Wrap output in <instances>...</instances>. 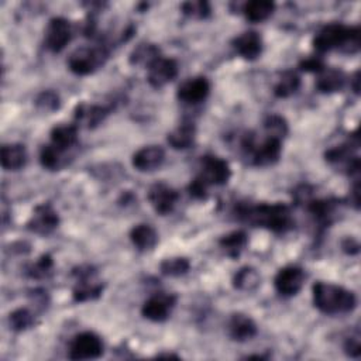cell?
<instances>
[{
    "label": "cell",
    "mask_w": 361,
    "mask_h": 361,
    "mask_svg": "<svg viewBox=\"0 0 361 361\" xmlns=\"http://www.w3.org/2000/svg\"><path fill=\"white\" fill-rule=\"evenodd\" d=\"M235 217L276 234H285L295 227L289 206L283 203H243L235 204Z\"/></svg>",
    "instance_id": "1"
},
{
    "label": "cell",
    "mask_w": 361,
    "mask_h": 361,
    "mask_svg": "<svg viewBox=\"0 0 361 361\" xmlns=\"http://www.w3.org/2000/svg\"><path fill=\"white\" fill-rule=\"evenodd\" d=\"M247 244H248V237L241 230H235L228 234H224L219 240L220 248L226 252L227 257L234 258V259L241 255V252L244 251Z\"/></svg>",
    "instance_id": "28"
},
{
    "label": "cell",
    "mask_w": 361,
    "mask_h": 361,
    "mask_svg": "<svg viewBox=\"0 0 361 361\" xmlns=\"http://www.w3.org/2000/svg\"><path fill=\"white\" fill-rule=\"evenodd\" d=\"M210 93V82L204 76H195L183 80L178 90H176V97L188 104H197L203 100Z\"/></svg>",
    "instance_id": "14"
},
{
    "label": "cell",
    "mask_w": 361,
    "mask_h": 361,
    "mask_svg": "<svg viewBox=\"0 0 361 361\" xmlns=\"http://www.w3.org/2000/svg\"><path fill=\"white\" fill-rule=\"evenodd\" d=\"M259 282H261V276L258 271L252 267H243L233 276V286L243 292H250L257 289Z\"/></svg>",
    "instance_id": "31"
},
{
    "label": "cell",
    "mask_w": 361,
    "mask_h": 361,
    "mask_svg": "<svg viewBox=\"0 0 361 361\" xmlns=\"http://www.w3.org/2000/svg\"><path fill=\"white\" fill-rule=\"evenodd\" d=\"M200 178L207 185H226L231 176L228 162L217 155L207 154L200 159Z\"/></svg>",
    "instance_id": "11"
},
{
    "label": "cell",
    "mask_w": 361,
    "mask_h": 361,
    "mask_svg": "<svg viewBox=\"0 0 361 361\" xmlns=\"http://www.w3.org/2000/svg\"><path fill=\"white\" fill-rule=\"evenodd\" d=\"M343 250H344L347 254L358 252V244H357L355 241H353L351 238H345L344 243H343Z\"/></svg>",
    "instance_id": "42"
},
{
    "label": "cell",
    "mask_w": 361,
    "mask_h": 361,
    "mask_svg": "<svg viewBox=\"0 0 361 361\" xmlns=\"http://www.w3.org/2000/svg\"><path fill=\"white\" fill-rule=\"evenodd\" d=\"M8 323L14 331H24L35 324V316L30 309L18 307L10 313Z\"/></svg>",
    "instance_id": "34"
},
{
    "label": "cell",
    "mask_w": 361,
    "mask_h": 361,
    "mask_svg": "<svg viewBox=\"0 0 361 361\" xmlns=\"http://www.w3.org/2000/svg\"><path fill=\"white\" fill-rule=\"evenodd\" d=\"M110 110L111 109L106 107V106L80 103L75 109V120L78 123L86 124L87 128H94L106 118V116L110 113Z\"/></svg>",
    "instance_id": "22"
},
{
    "label": "cell",
    "mask_w": 361,
    "mask_h": 361,
    "mask_svg": "<svg viewBox=\"0 0 361 361\" xmlns=\"http://www.w3.org/2000/svg\"><path fill=\"white\" fill-rule=\"evenodd\" d=\"M182 13L193 20H204L212 14V7L210 3L204 0H190L185 1L180 6Z\"/></svg>",
    "instance_id": "35"
},
{
    "label": "cell",
    "mask_w": 361,
    "mask_h": 361,
    "mask_svg": "<svg viewBox=\"0 0 361 361\" xmlns=\"http://www.w3.org/2000/svg\"><path fill=\"white\" fill-rule=\"evenodd\" d=\"M130 240L138 251L145 252L154 250L158 244V233L152 226L141 223L131 228Z\"/></svg>",
    "instance_id": "23"
},
{
    "label": "cell",
    "mask_w": 361,
    "mask_h": 361,
    "mask_svg": "<svg viewBox=\"0 0 361 361\" xmlns=\"http://www.w3.org/2000/svg\"><path fill=\"white\" fill-rule=\"evenodd\" d=\"M179 72L178 62L172 58H158L147 72V82L154 89H161L172 82Z\"/></svg>",
    "instance_id": "13"
},
{
    "label": "cell",
    "mask_w": 361,
    "mask_h": 361,
    "mask_svg": "<svg viewBox=\"0 0 361 361\" xmlns=\"http://www.w3.org/2000/svg\"><path fill=\"white\" fill-rule=\"evenodd\" d=\"M299 66H300L302 71L314 72V73H320V72H323L326 69L324 62L319 56H309V58L300 61Z\"/></svg>",
    "instance_id": "40"
},
{
    "label": "cell",
    "mask_w": 361,
    "mask_h": 361,
    "mask_svg": "<svg viewBox=\"0 0 361 361\" xmlns=\"http://www.w3.org/2000/svg\"><path fill=\"white\" fill-rule=\"evenodd\" d=\"M313 48L317 52L341 49L343 52L354 54L360 49V28L341 23L327 24L314 35Z\"/></svg>",
    "instance_id": "3"
},
{
    "label": "cell",
    "mask_w": 361,
    "mask_h": 361,
    "mask_svg": "<svg viewBox=\"0 0 361 361\" xmlns=\"http://www.w3.org/2000/svg\"><path fill=\"white\" fill-rule=\"evenodd\" d=\"M59 226V216L51 203H41L34 207V212L27 223V228L32 233L47 235Z\"/></svg>",
    "instance_id": "12"
},
{
    "label": "cell",
    "mask_w": 361,
    "mask_h": 361,
    "mask_svg": "<svg viewBox=\"0 0 361 361\" xmlns=\"http://www.w3.org/2000/svg\"><path fill=\"white\" fill-rule=\"evenodd\" d=\"M175 305H176V296L175 295L159 292V293H155V295L149 296L142 303L141 314L147 320L161 323V322H165L171 316Z\"/></svg>",
    "instance_id": "9"
},
{
    "label": "cell",
    "mask_w": 361,
    "mask_h": 361,
    "mask_svg": "<svg viewBox=\"0 0 361 361\" xmlns=\"http://www.w3.org/2000/svg\"><path fill=\"white\" fill-rule=\"evenodd\" d=\"M27 149L20 142L3 144L1 147V166L6 171H18L27 164Z\"/></svg>",
    "instance_id": "21"
},
{
    "label": "cell",
    "mask_w": 361,
    "mask_h": 361,
    "mask_svg": "<svg viewBox=\"0 0 361 361\" xmlns=\"http://www.w3.org/2000/svg\"><path fill=\"white\" fill-rule=\"evenodd\" d=\"M158 58H161V51L158 45L152 42H140L131 51L128 62L133 66H144L148 69Z\"/></svg>",
    "instance_id": "25"
},
{
    "label": "cell",
    "mask_w": 361,
    "mask_h": 361,
    "mask_svg": "<svg viewBox=\"0 0 361 361\" xmlns=\"http://www.w3.org/2000/svg\"><path fill=\"white\" fill-rule=\"evenodd\" d=\"M104 344L93 331H82L69 343L68 357L71 360H96L103 355Z\"/></svg>",
    "instance_id": "6"
},
{
    "label": "cell",
    "mask_w": 361,
    "mask_h": 361,
    "mask_svg": "<svg viewBox=\"0 0 361 361\" xmlns=\"http://www.w3.org/2000/svg\"><path fill=\"white\" fill-rule=\"evenodd\" d=\"M275 10V3L269 0H252L243 6L245 18L251 23H262L268 20Z\"/></svg>",
    "instance_id": "29"
},
{
    "label": "cell",
    "mask_w": 361,
    "mask_h": 361,
    "mask_svg": "<svg viewBox=\"0 0 361 361\" xmlns=\"http://www.w3.org/2000/svg\"><path fill=\"white\" fill-rule=\"evenodd\" d=\"M63 161V151L56 148L54 144L44 145L39 151V164L42 168L49 171H56L62 166Z\"/></svg>",
    "instance_id": "32"
},
{
    "label": "cell",
    "mask_w": 361,
    "mask_h": 361,
    "mask_svg": "<svg viewBox=\"0 0 361 361\" xmlns=\"http://www.w3.org/2000/svg\"><path fill=\"white\" fill-rule=\"evenodd\" d=\"M313 303L324 314H345L355 309L357 298L354 292L329 282H316L312 288Z\"/></svg>",
    "instance_id": "2"
},
{
    "label": "cell",
    "mask_w": 361,
    "mask_h": 361,
    "mask_svg": "<svg viewBox=\"0 0 361 361\" xmlns=\"http://www.w3.org/2000/svg\"><path fill=\"white\" fill-rule=\"evenodd\" d=\"M190 269V262L185 257H171L165 258L159 264L161 274L166 276H182Z\"/></svg>",
    "instance_id": "33"
},
{
    "label": "cell",
    "mask_w": 361,
    "mask_h": 361,
    "mask_svg": "<svg viewBox=\"0 0 361 361\" xmlns=\"http://www.w3.org/2000/svg\"><path fill=\"white\" fill-rule=\"evenodd\" d=\"M109 58V48L106 44L80 47L75 49L68 58V68L78 76H86L102 68Z\"/></svg>",
    "instance_id": "4"
},
{
    "label": "cell",
    "mask_w": 361,
    "mask_h": 361,
    "mask_svg": "<svg viewBox=\"0 0 361 361\" xmlns=\"http://www.w3.org/2000/svg\"><path fill=\"white\" fill-rule=\"evenodd\" d=\"M75 286L72 290L73 300L78 303L97 299L103 292V283L97 278V271L92 265H79L72 269Z\"/></svg>",
    "instance_id": "5"
},
{
    "label": "cell",
    "mask_w": 361,
    "mask_h": 361,
    "mask_svg": "<svg viewBox=\"0 0 361 361\" xmlns=\"http://www.w3.org/2000/svg\"><path fill=\"white\" fill-rule=\"evenodd\" d=\"M357 149H358V140L355 137L354 141L350 140V141H345L343 144H338L336 147L329 148L324 152V158L331 165H341V164H344L345 169H347L350 166V164L354 162L358 158V155L355 154Z\"/></svg>",
    "instance_id": "20"
},
{
    "label": "cell",
    "mask_w": 361,
    "mask_h": 361,
    "mask_svg": "<svg viewBox=\"0 0 361 361\" xmlns=\"http://www.w3.org/2000/svg\"><path fill=\"white\" fill-rule=\"evenodd\" d=\"M282 154L281 140L274 137H267L261 144H255L251 155V164L255 166H271L276 164Z\"/></svg>",
    "instance_id": "15"
},
{
    "label": "cell",
    "mask_w": 361,
    "mask_h": 361,
    "mask_svg": "<svg viewBox=\"0 0 361 361\" xmlns=\"http://www.w3.org/2000/svg\"><path fill=\"white\" fill-rule=\"evenodd\" d=\"M305 279H306V274L300 267L288 265L281 268L276 272L274 278V286L281 296L290 298L300 292L305 283Z\"/></svg>",
    "instance_id": "7"
},
{
    "label": "cell",
    "mask_w": 361,
    "mask_h": 361,
    "mask_svg": "<svg viewBox=\"0 0 361 361\" xmlns=\"http://www.w3.org/2000/svg\"><path fill=\"white\" fill-rule=\"evenodd\" d=\"M165 161V151L159 145H145L134 152L131 158L133 166L140 172H151L158 169Z\"/></svg>",
    "instance_id": "16"
},
{
    "label": "cell",
    "mask_w": 361,
    "mask_h": 361,
    "mask_svg": "<svg viewBox=\"0 0 361 361\" xmlns=\"http://www.w3.org/2000/svg\"><path fill=\"white\" fill-rule=\"evenodd\" d=\"M264 128H265L268 137H274L281 141L289 131L286 120L279 114L267 116V118L264 120Z\"/></svg>",
    "instance_id": "37"
},
{
    "label": "cell",
    "mask_w": 361,
    "mask_h": 361,
    "mask_svg": "<svg viewBox=\"0 0 361 361\" xmlns=\"http://www.w3.org/2000/svg\"><path fill=\"white\" fill-rule=\"evenodd\" d=\"M157 357H169V358H179L178 355H175V354H158Z\"/></svg>",
    "instance_id": "44"
},
{
    "label": "cell",
    "mask_w": 361,
    "mask_h": 361,
    "mask_svg": "<svg viewBox=\"0 0 361 361\" xmlns=\"http://www.w3.org/2000/svg\"><path fill=\"white\" fill-rule=\"evenodd\" d=\"M35 106L45 113H52L61 107V97L54 90H42L35 97Z\"/></svg>",
    "instance_id": "38"
},
{
    "label": "cell",
    "mask_w": 361,
    "mask_h": 361,
    "mask_svg": "<svg viewBox=\"0 0 361 361\" xmlns=\"http://www.w3.org/2000/svg\"><path fill=\"white\" fill-rule=\"evenodd\" d=\"M227 331L231 340L244 343L257 336L258 327L250 316L244 313H233L227 323Z\"/></svg>",
    "instance_id": "17"
},
{
    "label": "cell",
    "mask_w": 361,
    "mask_h": 361,
    "mask_svg": "<svg viewBox=\"0 0 361 361\" xmlns=\"http://www.w3.org/2000/svg\"><path fill=\"white\" fill-rule=\"evenodd\" d=\"M196 127L190 121H185L168 133L166 141L173 149L190 148L195 142Z\"/></svg>",
    "instance_id": "24"
},
{
    "label": "cell",
    "mask_w": 361,
    "mask_h": 361,
    "mask_svg": "<svg viewBox=\"0 0 361 361\" xmlns=\"http://www.w3.org/2000/svg\"><path fill=\"white\" fill-rule=\"evenodd\" d=\"M51 144L61 151L66 152L78 142V126L76 124H59L51 130Z\"/></svg>",
    "instance_id": "26"
},
{
    "label": "cell",
    "mask_w": 361,
    "mask_h": 361,
    "mask_svg": "<svg viewBox=\"0 0 361 361\" xmlns=\"http://www.w3.org/2000/svg\"><path fill=\"white\" fill-rule=\"evenodd\" d=\"M147 199L155 213L166 216L175 209L179 200V192L164 182H157L149 186L147 192Z\"/></svg>",
    "instance_id": "10"
},
{
    "label": "cell",
    "mask_w": 361,
    "mask_h": 361,
    "mask_svg": "<svg viewBox=\"0 0 361 361\" xmlns=\"http://www.w3.org/2000/svg\"><path fill=\"white\" fill-rule=\"evenodd\" d=\"M340 204L341 203L337 199H313L312 197L306 203V207L320 227H329L334 221L336 213Z\"/></svg>",
    "instance_id": "18"
},
{
    "label": "cell",
    "mask_w": 361,
    "mask_h": 361,
    "mask_svg": "<svg viewBox=\"0 0 361 361\" xmlns=\"http://www.w3.org/2000/svg\"><path fill=\"white\" fill-rule=\"evenodd\" d=\"M72 39V25L63 17H52L44 32L45 47L51 52H61Z\"/></svg>",
    "instance_id": "8"
},
{
    "label": "cell",
    "mask_w": 361,
    "mask_h": 361,
    "mask_svg": "<svg viewBox=\"0 0 361 361\" xmlns=\"http://www.w3.org/2000/svg\"><path fill=\"white\" fill-rule=\"evenodd\" d=\"M207 188L209 185L200 176H196L193 180H190L188 186V192L193 199L202 200V199H206L207 196Z\"/></svg>",
    "instance_id": "39"
},
{
    "label": "cell",
    "mask_w": 361,
    "mask_h": 361,
    "mask_svg": "<svg viewBox=\"0 0 361 361\" xmlns=\"http://www.w3.org/2000/svg\"><path fill=\"white\" fill-rule=\"evenodd\" d=\"M344 351L351 358H358L361 354V345H360V336H351L344 343Z\"/></svg>",
    "instance_id": "41"
},
{
    "label": "cell",
    "mask_w": 361,
    "mask_h": 361,
    "mask_svg": "<svg viewBox=\"0 0 361 361\" xmlns=\"http://www.w3.org/2000/svg\"><path fill=\"white\" fill-rule=\"evenodd\" d=\"M54 259L49 254H42L34 264L27 268V275L32 279H45L52 274Z\"/></svg>",
    "instance_id": "36"
},
{
    "label": "cell",
    "mask_w": 361,
    "mask_h": 361,
    "mask_svg": "<svg viewBox=\"0 0 361 361\" xmlns=\"http://www.w3.org/2000/svg\"><path fill=\"white\" fill-rule=\"evenodd\" d=\"M300 87V78L293 71H283L274 85V94L279 99H286L295 94Z\"/></svg>",
    "instance_id": "30"
},
{
    "label": "cell",
    "mask_w": 361,
    "mask_h": 361,
    "mask_svg": "<svg viewBox=\"0 0 361 361\" xmlns=\"http://www.w3.org/2000/svg\"><path fill=\"white\" fill-rule=\"evenodd\" d=\"M350 82H351L353 90L355 92V94H358V93H360V72H358V71L353 75V78L350 79Z\"/></svg>",
    "instance_id": "43"
},
{
    "label": "cell",
    "mask_w": 361,
    "mask_h": 361,
    "mask_svg": "<svg viewBox=\"0 0 361 361\" xmlns=\"http://www.w3.org/2000/svg\"><path fill=\"white\" fill-rule=\"evenodd\" d=\"M231 44L235 52L247 61H254L262 54V47H264L262 38L255 31L241 32L233 39Z\"/></svg>",
    "instance_id": "19"
},
{
    "label": "cell",
    "mask_w": 361,
    "mask_h": 361,
    "mask_svg": "<svg viewBox=\"0 0 361 361\" xmlns=\"http://www.w3.org/2000/svg\"><path fill=\"white\" fill-rule=\"evenodd\" d=\"M345 75L338 69H324L316 79V89L322 93H334L344 87Z\"/></svg>",
    "instance_id": "27"
}]
</instances>
